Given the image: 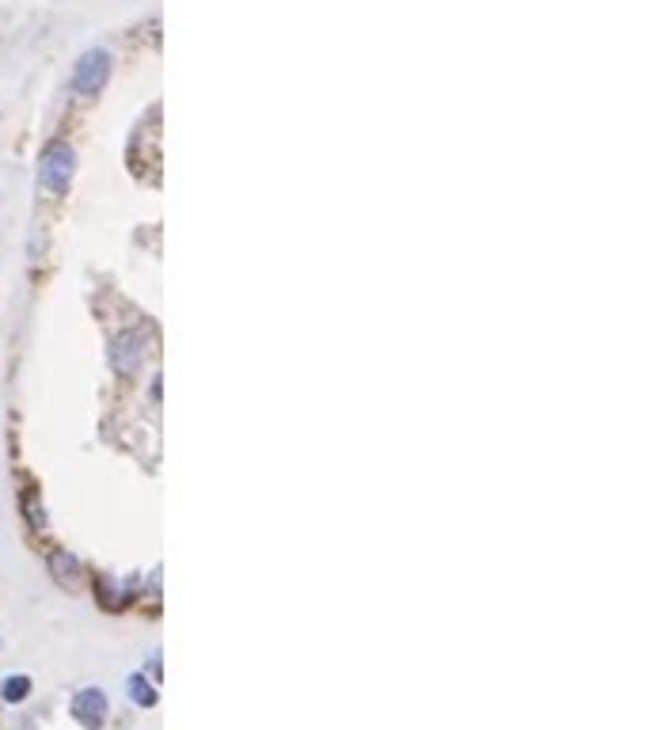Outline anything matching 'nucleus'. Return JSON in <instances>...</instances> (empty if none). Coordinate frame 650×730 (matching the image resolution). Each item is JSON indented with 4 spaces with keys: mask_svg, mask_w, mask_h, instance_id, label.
Segmentation results:
<instances>
[{
    "mask_svg": "<svg viewBox=\"0 0 650 730\" xmlns=\"http://www.w3.org/2000/svg\"><path fill=\"white\" fill-rule=\"evenodd\" d=\"M73 175H77V149L69 141H50L39 160V187L58 198L69 191Z\"/></svg>",
    "mask_w": 650,
    "mask_h": 730,
    "instance_id": "obj_1",
    "label": "nucleus"
},
{
    "mask_svg": "<svg viewBox=\"0 0 650 730\" xmlns=\"http://www.w3.org/2000/svg\"><path fill=\"white\" fill-rule=\"evenodd\" d=\"M111 80V54L103 46L84 50L80 61L73 65V96L77 99H96Z\"/></svg>",
    "mask_w": 650,
    "mask_h": 730,
    "instance_id": "obj_2",
    "label": "nucleus"
},
{
    "mask_svg": "<svg viewBox=\"0 0 650 730\" xmlns=\"http://www.w3.org/2000/svg\"><path fill=\"white\" fill-rule=\"evenodd\" d=\"M107 354H111V365H115L118 377H134L137 369H141V362H145V331H137V327L115 331Z\"/></svg>",
    "mask_w": 650,
    "mask_h": 730,
    "instance_id": "obj_3",
    "label": "nucleus"
},
{
    "mask_svg": "<svg viewBox=\"0 0 650 730\" xmlns=\"http://www.w3.org/2000/svg\"><path fill=\"white\" fill-rule=\"evenodd\" d=\"M73 719L84 730H99L107 723V696L99 689H80L73 696Z\"/></svg>",
    "mask_w": 650,
    "mask_h": 730,
    "instance_id": "obj_4",
    "label": "nucleus"
},
{
    "mask_svg": "<svg viewBox=\"0 0 650 730\" xmlns=\"http://www.w3.org/2000/svg\"><path fill=\"white\" fill-rule=\"evenodd\" d=\"M50 575L58 578V586H65V590H77L84 571H80L73 552H50Z\"/></svg>",
    "mask_w": 650,
    "mask_h": 730,
    "instance_id": "obj_5",
    "label": "nucleus"
},
{
    "mask_svg": "<svg viewBox=\"0 0 650 730\" xmlns=\"http://www.w3.org/2000/svg\"><path fill=\"white\" fill-rule=\"evenodd\" d=\"M126 689H130V696H134V704H141V708H153L156 704V689L141 677V673H134L130 681H126Z\"/></svg>",
    "mask_w": 650,
    "mask_h": 730,
    "instance_id": "obj_6",
    "label": "nucleus"
},
{
    "mask_svg": "<svg viewBox=\"0 0 650 730\" xmlns=\"http://www.w3.org/2000/svg\"><path fill=\"white\" fill-rule=\"evenodd\" d=\"M0 692H4L8 704H20V700L31 696V681H27V677H8V681L0 685Z\"/></svg>",
    "mask_w": 650,
    "mask_h": 730,
    "instance_id": "obj_7",
    "label": "nucleus"
}]
</instances>
